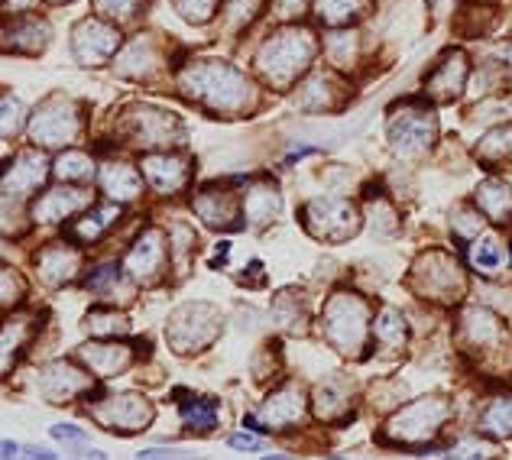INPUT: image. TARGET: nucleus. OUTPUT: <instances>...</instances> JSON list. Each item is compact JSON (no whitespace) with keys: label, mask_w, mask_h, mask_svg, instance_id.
Listing matches in <instances>:
<instances>
[{"label":"nucleus","mask_w":512,"mask_h":460,"mask_svg":"<svg viewBox=\"0 0 512 460\" xmlns=\"http://www.w3.org/2000/svg\"><path fill=\"white\" fill-rule=\"evenodd\" d=\"M49 435L56 441H62V444H85L88 441V431L75 428V425H52Z\"/></svg>","instance_id":"864d4df0"},{"label":"nucleus","mask_w":512,"mask_h":460,"mask_svg":"<svg viewBox=\"0 0 512 460\" xmlns=\"http://www.w3.org/2000/svg\"><path fill=\"white\" fill-rule=\"evenodd\" d=\"M412 289L428 302H454L464 295V273L444 250L422 253L412 266Z\"/></svg>","instance_id":"39448f33"},{"label":"nucleus","mask_w":512,"mask_h":460,"mask_svg":"<svg viewBox=\"0 0 512 460\" xmlns=\"http://www.w3.org/2000/svg\"><path fill=\"white\" fill-rule=\"evenodd\" d=\"M94 7H98L101 17H111L117 23H130L143 13L146 0H94Z\"/></svg>","instance_id":"a19ab883"},{"label":"nucleus","mask_w":512,"mask_h":460,"mask_svg":"<svg viewBox=\"0 0 512 460\" xmlns=\"http://www.w3.org/2000/svg\"><path fill=\"white\" fill-rule=\"evenodd\" d=\"M256 10H260V0H227V7H224L227 33L244 30V26L256 17Z\"/></svg>","instance_id":"79ce46f5"},{"label":"nucleus","mask_w":512,"mask_h":460,"mask_svg":"<svg viewBox=\"0 0 512 460\" xmlns=\"http://www.w3.org/2000/svg\"><path fill=\"white\" fill-rule=\"evenodd\" d=\"M195 214L201 221H205L208 227H237V218H240V205H237V195L227 192V188L221 185H211V188H201V192L195 195Z\"/></svg>","instance_id":"dca6fc26"},{"label":"nucleus","mask_w":512,"mask_h":460,"mask_svg":"<svg viewBox=\"0 0 512 460\" xmlns=\"http://www.w3.org/2000/svg\"><path fill=\"white\" fill-rule=\"evenodd\" d=\"M78 357L85 360V367L91 373H98L101 380H114L133 363V350L127 344H85L78 350Z\"/></svg>","instance_id":"b1692460"},{"label":"nucleus","mask_w":512,"mask_h":460,"mask_svg":"<svg viewBox=\"0 0 512 460\" xmlns=\"http://www.w3.org/2000/svg\"><path fill=\"white\" fill-rule=\"evenodd\" d=\"M163 266H166V237L159 230H146L124 260L127 276L150 286V282H159V276H163Z\"/></svg>","instance_id":"ddd939ff"},{"label":"nucleus","mask_w":512,"mask_h":460,"mask_svg":"<svg viewBox=\"0 0 512 460\" xmlns=\"http://www.w3.org/2000/svg\"><path fill=\"white\" fill-rule=\"evenodd\" d=\"M477 205L483 211V218L506 224L512 218V188L503 179H487L477 188Z\"/></svg>","instance_id":"c756f323"},{"label":"nucleus","mask_w":512,"mask_h":460,"mask_svg":"<svg viewBox=\"0 0 512 460\" xmlns=\"http://www.w3.org/2000/svg\"><path fill=\"white\" fill-rule=\"evenodd\" d=\"M325 337L334 350L347 357H360L370 334V305L354 292H338L325 305Z\"/></svg>","instance_id":"7ed1b4c3"},{"label":"nucleus","mask_w":512,"mask_h":460,"mask_svg":"<svg viewBox=\"0 0 512 460\" xmlns=\"http://www.w3.org/2000/svg\"><path fill=\"white\" fill-rule=\"evenodd\" d=\"M82 269V253L69 243H49V247L36 256V273L46 286H65Z\"/></svg>","instance_id":"f3484780"},{"label":"nucleus","mask_w":512,"mask_h":460,"mask_svg":"<svg viewBox=\"0 0 512 460\" xmlns=\"http://www.w3.org/2000/svg\"><path fill=\"white\" fill-rule=\"evenodd\" d=\"M85 286L94 289V292H101V295H107V289H114V286H117V269H114V266H98V269H94V273L85 279Z\"/></svg>","instance_id":"8fccbe9b"},{"label":"nucleus","mask_w":512,"mask_h":460,"mask_svg":"<svg viewBox=\"0 0 512 460\" xmlns=\"http://www.w3.org/2000/svg\"><path fill=\"white\" fill-rule=\"evenodd\" d=\"M36 4V0H4L7 10H17V13H30V7Z\"/></svg>","instance_id":"4d7b16f0"},{"label":"nucleus","mask_w":512,"mask_h":460,"mask_svg":"<svg viewBox=\"0 0 512 460\" xmlns=\"http://www.w3.org/2000/svg\"><path fill=\"white\" fill-rule=\"evenodd\" d=\"M17 441H4V444H0V457H17Z\"/></svg>","instance_id":"052dcab7"},{"label":"nucleus","mask_w":512,"mask_h":460,"mask_svg":"<svg viewBox=\"0 0 512 460\" xmlns=\"http://www.w3.org/2000/svg\"><path fill=\"white\" fill-rule=\"evenodd\" d=\"M273 13L282 20H292V17H299V13H305V0H273Z\"/></svg>","instance_id":"5fc2aeb1"},{"label":"nucleus","mask_w":512,"mask_h":460,"mask_svg":"<svg viewBox=\"0 0 512 460\" xmlns=\"http://www.w3.org/2000/svg\"><path fill=\"white\" fill-rule=\"evenodd\" d=\"M91 386V376H85V370H78L75 363L59 360L43 373V396L56 405H65L69 399L82 396V392Z\"/></svg>","instance_id":"5701e85b"},{"label":"nucleus","mask_w":512,"mask_h":460,"mask_svg":"<svg viewBox=\"0 0 512 460\" xmlns=\"http://www.w3.org/2000/svg\"><path fill=\"white\" fill-rule=\"evenodd\" d=\"M347 88L338 81V75L331 72H315L312 78L305 81V85L299 88V94H295V101H299V107H305V111H338V107L347 101Z\"/></svg>","instance_id":"412c9836"},{"label":"nucleus","mask_w":512,"mask_h":460,"mask_svg":"<svg viewBox=\"0 0 512 460\" xmlns=\"http://www.w3.org/2000/svg\"><path fill=\"white\" fill-rule=\"evenodd\" d=\"M88 328L94 334H120V331H127V318L117 315V311H91Z\"/></svg>","instance_id":"de8ad7c7"},{"label":"nucleus","mask_w":512,"mask_h":460,"mask_svg":"<svg viewBox=\"0 0 512 460\" xmlns=\"http://www.w3.org/2000/svg\"><path fill=\"white\" fill-rule=\"evenodd\" d=\"M282 208V198H279V188L269 185V182H260L253 185L247 192V201H244V211H247V221L253 227H266L276 221V214Z\"/></svg>","instance_id":"c85d7f7f"},{"label":"nucleus","mask_w":512,"mask_h":460,"mask_svg":"<svg viewBox=\"0 0 512 460\" xmlns=\"http://www.w3.org/2000/svg\"><path fill=\"white\" fill-rule=\"evenodd\" d=\"M175 10L188 23H208L214 17V10H218V0H175Z\"/></svg>","instance_id":"49530a36"},{"label":"nucleus","mask_w":512,"mask_h":460,"mask_svg":"<svg viewBox=\"0 0 512 460\" xmlns=\"http://www.w3.org/2000/svg\"><path fill=\"white\" fill-rule=\"evenodd\" d=\"M503 260H506V250H503L500 237H493V234H487V237L477 234L474 237V247H470V263H474L477 273L496 276V269L503 266Z\"/></svg>","instance_id":"72a5a7b5"},{"label":"nucleus","mask_w":512,"mask_h":460,"mask_svg":"<svg viewBox=\"0 0 512 460\" xmlns=\"http://www.w3.org/2000/svg\"><path fill=\"white\" fill-rule=\"evenodd\" d=\"M182 412V422L195 431H211L218 425V402L214 399H188L179 405Z\"/></svg>","instance_id":"e433bc0d"},{"label":"nucleus","mask_w":512,"mask_h":460,"mask_svg":"<svg viewBox=\"0 0 512 460\" xmlns=\"http://www.w3.org/2000/svg\"><path fill=\"white\" fill-rule=\"evenodd\" d=\"M26 133L39 146H72L82 133V111L69 98H46L33 111Z\"/></svg>","instance_id":"423d86ee"},{"label":"nucleus","mask_w":512,"mask_h":460,"mask_svg":"<svg viewBox=\"0 0 512 460\" xmlns=\"http://www.w3.org/2000/svg\"><path fill=\"white\" fill-rule=\"evenodd\" d=\"M273 315L276 321L282 324L286 331H295L299 334L305 328V318H308V311H305V302L299 299V292H282L276 305H273Z\"/></svg>","instance_id":"4c0bfd02"},{"label":"nucleus","mask_w":512,"mask_h":460,"mask_svg":"<svg viewBox=\"0 0 512 460\" xmlns=\"http://www.w3.org/2000/svg\"><path fill=\"white\" fill-rule=\"evenodd\" d=\"M480 156L487 162H512V124L503 130H493L490 137H483Z\"/></svg>","instance_id":"ea45409f"},{"label":"nucleus","mask_w":512,"mask_h":460,"mask_svg":"<svg viewBox=\"0 0 512 460\" xmlns=\"http://www.w3.org/2000/svg\"><path fill=\"white\" fill-rule=\"evenodd\" d=\"M451 457H493V448H490L487 441H477V438H470V441H461V444H454Z\"/></svg>","instance_id":"3c124183"},{"label":"nucleus","mask_w":512,"mask_h":460,"mask_svg":"<svg viewBox=\"0 0 512 460\" xmlns=\"http://www.w3.org/2000/svg\"><path fill=\"white\" fill-rule=\"evenodd\" d=\"M26 457H36V460H43V457H56L52 451H46V448H39V444H30V448H26Z\"/></svg>","instance_id":"bf43d9fd"},{"label":"nucleus","mask_w":512,"mask_h":460,"mask_svg":"<svg viewBox=\"0 0 512 460\" xmlns=\"http://www.w3.org/2000/svg\"><path fill=\"white\" fill-rule=\"evenodd\" d=\"M159 62H163V59H159L153 36H137L117 56L114 69H117V75H124V78H146V75H153L159 69Z\"/></svg>","instance_id":"a878e982"},{"label":"nucleus","mask_w":512,"mask_h":460,"mask_svg":"<svg viewBox=\"0 0 512 460\" xmlns=\"http://www.w3.org/2000/svg\"><path fill=\"white\" fill-rule=\"evenodd\" d=\"M98 179H101L104 195L111 201H133V198H140V192H143L140 172L133 169L130 162H107Z\"/></svg>","instance_id":"bb28decb"},{"label":"nucleus","mask_w":512,"mask_h":460,"mask_svg":"<svg viewBox=\"0 0 512 460\" xmlns=\"http://www.w3.org/2000/svg\"><path fill=\"white\" fill-rule=\"evenodd\" d=\"M56 175L62 182H88L94 175V166L85 153H62L56 159Z\"/></svg>","instance_id":"58836bf2"},{"label":"nucleus","mask_w":512,"mask_h":460,"mask_svg":"<svg viewBox=\"0 0 512 460\" xmlns=\"http://www.w3.org/2000/svg\"><path fill=\"white\" fill-rule=\"evenodd\" d=\"M117 208L114 205H98L94 208L88 218H82L75 224V237L82 240V243H94V240H101L107 234V227H111L117 221Z\"/></svg>","instance_id":"c9c22d12"},{"label":"nucleus","mask_w":512,"mask_h":460,"mask_svg":"<svg viewBox=\"0 0 512 460\" xmlns=\"http://www.w3.org/2000/svg\"><path fill=\"white\" fill-rule=\"evenodd\" d=\"M23 292H26V282H23V276L17 273V269L0 266V305L13 308L23 299Z\"/></svg>","instance_id":"a18cd8bd"},{"label":"nucleus","mask_w":512,"mask_h":460,"mask_svg":"<svg viewBox=\"0 0 512 460\" xmlns=\"http://www.w3.org/2000/svg\"><path fill=\"white\" fill-rule=\"evenodd\" d=\"M315 52V33L302 30V26H289V30H279L260 46V52H256V72L263 75L269 88H289L315 62Z\"/></svg>","instance_id":"f03ea898"},{"label":"nucleus","mask_w":512,"mask_h":460,"mask_svg":"<svg viewBox=\"0 0 512 460\" xmlns=\"http://www.w3.org/2000/svg\"><path fill=\"white\" fill-rule=\"evenodd\" d=\"M49 4H69V0H49Z\"/></svg>","instance_id":"680f3d73"},{"label":"nucleus","mask_w":512,"mask_h":460,"mask_svg":"<svg viewBox=\"0 0 512 460\" xmlns=\"http://www.w3.org/2000/svg\"><path fill=\"white\" fill-rule=\"evenodd\" d=\"M104 428L111 431H124V435H137V431H146L153 422V405L143 396H133V392H120V396L101 399L98 405L88 409Z\"/></svg>","instance_id":"9b49d317"},{"label":"nucleus","mask_w":512,"mask_h":460,"mask_svg":"<svg viewBox=\"0 0 512 460\" xmlns=\"http://www.w3.org/2000/svg\"><path fill=\"white\" fill-rule=\"evenodd\" d=\"M30 341V318H13L0 331V373H7L17 363L20 350Z\"/></svg>","instance_id":"2f4dec72"},{"label":"nucleus","mask_w":512,"mask_h":460,"mask_svg":"<svg viewBox=\"0 0 512 460\" xmlns=\"http://www.w3.org/2000/svg\"><path fill=\"white\" fill-rule=\"evenodd\" d=\"M120 49V33L101 20H82L72 33V52L85 69H98Z\"/></svg>","instance_id":"f8f14e48"},{"label":"nucleus","mask_w":512,"mask_h":460,"mask_svg":"<svg viewBox=\"0 0 512 460\" xmlns=\"http://www.w3.org/2000/svg\"><path fill=\"white\" fill-rule=\"evenodd\" d=\"M231 448L256 451V448H260V438H250V435H234V438H231Z\"/></svg>","instance_id":"6e6d98bb"},{"label":"nucleus","mask_w":512,"mask_h":460,"mask_svg":"<svg viewBox=\"0 0 512 460\" xmlns=\"http://www.w3.org/2000/svg\"><path fill=\"white\" fill-rule=\"evenodd\" d=\"M312 7L325 26H347L370 13V0H312Z\"/></svg>","instance_id":"7c9ffc66"},{"label":"nucleus","mask_w":512,"mask_h":460,"mask_svg":"<svg viewBox=\"0 0 512 460\" xmlns=\"http://www.w3.org/2000/svg\"><path fill=\"white\" fill-rule=\"evenodd\" d=\"M221 331V315L211 305H182L169 318V344L179 354H198L201 347H208Z\"/></svg>","instance_id":"6e6552de"},{"label":"nucleus","mask_w":512,"mask_h":460,"mask_svg":"<svg viewBox=\"0 0 512 460\" xmlns=\"http://www.w3.org/2000/svg\"><path fill=\"white\" fill-rule=\"evenodd\" d=\"M175 454H179V451H172V448H150V451H143L140 457L150 460V457H175Z\"/></svg>","instance_id":"13d9d810"},{"label":"nucleus","mask_w":512,"mask_h":460,"mask_svg":"<svg viewBox=\"0 0 512 460\" xmlns=\"http://www.w3.org/2000/svg\"><path fill=\"white\" fill-rule=\"evenodd\" d=\"M179 88L185 98H192L214 114L237 117L256 107L253 81L227 62H192L179 75Z\"/></svg>","instance_id":"f257e3e1"},{"label":"nucleus","mask_w":512,"mask_h":460,"mask_svg":"<svg viewBox=\"0 0 512 460\" xmlns=\"http://www.w3.org/2000/svg\"><path fill=\"white\" fill-rule=\"evenodd\" d=\"M467 72H470L467 56H464V52L451 49V52H444V59L438 62V69L431 72V78H428V85H425V88H428V94H431L435 101L448 104V101H454L457 94L464 91Z\"/></svg>","instance_id":"aec40b11"},{"label":"nucleus","mask_w":512,"mask_h":460,"mask_svg":"<svg viewBox=\"0 0 512 460\" xmlns=\"http://www.w3.org/2000/svg\"><path fill=\"white\" fill-rule=\"evenodd\" d=\"M438 137V120L425 107H406L389 120V143L396 156H422Z\"/></svg>","instance_id":"9d476101"},{"label":"nucleus","mask_w":512,"mask_h":460,"mask_svg":"<svg viewBox=\"0 0 512 460\" xmlns=\"http://www.w3.org/2000/svg\"><path fill=\"white\" fill-rule=\"evenodd\" d=\"M49 43V26L46 20L39 17H20L7 23L4 30H0V49L4 52H20V56H36V52H43Z\"/></svg>","instance_id":"2eb2a0df"},{"label":"nucleus","mask_w":512,"mask_h":460,"mask_svg":"<svg viewBox=\"0 0 512 460\" xmlns=\"http://www.w3.org/2000/svg\"><path fill=\"white\" fill-rule=\"evenodd\" d=\"M451 418V405L438 399V396H425L419 402L399 409L393 418L386 422L383 438L393 444H425L441 431V425Z\"/></svg>","instance_id":"20e7f679"},{"label":"nucleus","mask_w":512,"mask_h":460,"mask_svg":"<svg viewBox=\"0 0 512 460\" xmlns=\"http://www.w3.org/2000/svg\"><path fill=\"white\" fill-rule=\"evenodd\" d=\"M461 334L464 341L474 347V350H490V347H500L503 344V321L490 315V311L483 308H467L461 315Z\"/></svg>","instance_id":"393cba45"},{"label":"nucleus","mask_w":512,"mask_h":460,"mask_svg":"<svg viewBox=\"0 0 512 460\" xmlns=\"http://www.w3.org/2000/svg\"><path fill=\"white\" fill-rule=\"evenodd\" d=\"M370 221H373V230H380V234H396V230H399L396 211L389 208L386 201H373V205H370Z\"/></svg>","instance_id":"09e8293b"},{"label":"nucleus","mask_w":512,"mask_h":460,"mask_svg":"<svg viewBox=\"0 0 512 460\" xmlns=\"http://www.w3.org/2000/svg\"><path fill=\"white\" fill-rule=\"evenodd\" d=\"M354 33H338V36H331V59L338 62V65H344L347 62V56L354 52Z\"/></svg>","instance_id":"603ef678"},{"label":"nucleus","mask_w":512,"mask_h":460,"mask_svg":"<svg viewBox=\"0 0 512 460\" xmlns=\"http://www.w3.org/2000/svg\"><path fill=\"white\" fill-rule=\"evenodd\" d=\"M23 130V104L13 94H0V137H13Z\"/></svg>","instance_id":"37998d69"},{"label":"nucleus","mask_w":512,"mask_h":460,"mask_svg":"<svg viewBox=\"0 0 512 460\" xmlns=\"http://www.w3.org/2000/svg\"><path fill=\"white\" fill-rule=\"evenodd\" d=\"M143 175L159 195H175V192H182L188 175H192V162H188L185 156L159 153V156H150L143 162Z\"/></svg>","instance_id":"a211bd4d"},{"label":"nucleus","mask_w":512,"mask_h":460,"mask_svg":"<svg viewBox=\"0 0 512 460\" xmlns=\"http://www.w3.org/2000/svg\"><path fill=\"white\" fill-rule=\"evenodd\" d=\"M480 428H483V435H493V438L512 435V392L487 402V409L480 412Z\"/></svg>","instance_id":"473e14b6"},{"label":"nucleus","mask_w":512,"mask_h":460,"mask_svg":"<svg viewBox=\"0 0 512 460\" xmlns=\"http://www.w3.org/2000/svg\"><path fill=\"white\" fill-rule=\"evenodd\" d=\"M302 221L308 227V234L328 243L350 240L360 230V214L350 201L341 198H318L302 211Z\"/></svg>","instance_id":"1a4fd4ad"},{"label":"nucleus","mask_w":512,"mask_h":460,"mask_svg":"<svg viewBox=\"0 0 512 460\" xmlns=\"http://www.w3.org/2000/svg\"><path fill=\"white\" fill-rule=\"evenodd\" d=\"M46 175H49V159L39 150H26L4 172V179H0V195L30 198L36 188L46 182Z\"/></svg>","instance_id":"4468645a"},{"label":"nucleus","mask_w":512,"mask_h":460,"mask_svg":"<svg viewBox=\"0 0 512 460\" xmlns=\"http://www.w3.org/2000/svg\"><path fill=\"white\" fill-rule=\"evenodd\" d=\"M373 331H376V341L389 350H399L402 344H406V334H409L406 318H402L396 308H383L380 315H376Z\"/></svg>","instance_id":"f704fd0d"},{"label":"nucleus","mask_w":512,"mask_h":460,"mask_svg":"<svg viewBox=\"0 0 512 460\" xmlns=\"http://www.w3.org/2000/svg\"><path fill=\"white\" fill-rule=\"evenodd\" d=\"M124 127L133 146H140V150H172L188 137L182 120L169 111H159V107H133L124 117Z\"/></svg>","instance_id":"0eeeda50"},{"label":"nucleus","mask_w":512,"mask_h":460,"mask_svg":"<svg viewBox=\"0 0 512 460\" xmlns=\"http://www.w3.org/2000/svg\"><path fill=\"white\" fill-rule=\"evenodd\" d=\"M88 208V195L82 192V188H52V192L39 195L33 205H30V214L33 221L39 224H59L65 218H72L75 211Z\"/></svg>","instance_id":"6ab92c4d"},{"label":"nucleus","mask_w":512,"mask_h":460,"mask_svg":"<svg viewBox=\"0 0 512 460\" xmlns=\"http://www.w3.org/2000/svg\"><path fill=\"white\" fill-rule=\"evenodd\" d=\"M350 412V386L344 380H328L315 389V415L321 422H341Z\"/></svg>","instance_id":"cd10ccee"},{"label":"nucleus","mask_w":512,"mask_h":460,"mask_svg":"<svg viewBox=\"0 0 512 460\" xmlns=\"http://www.w3.org/2000/svg\"><path fill=\"white\" fill-rule=\"evenodd\" d=\"M451 218H454V234L461 240H474L477 234H483V211L461 205L451 211Z\"/></svg>","instance_id":"c03bdc74"},{"label":"nucleus","mask_w":512,"mask_h":460,"mask_svg":"<svg viewBox=\"0 0 512 460\" xmlns=\"http://www.w3.org/2000/svg\"><path fill=\"white\" fill-rule=\"evenodd\" d=\"M260 418L269 425V428H292L299 425L305 418V389L302 386H282L279 392H273L263 409H260Z\"/></svg>","instance_id":"4be33fe9"}]
</instances>
